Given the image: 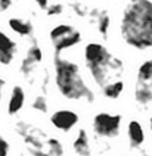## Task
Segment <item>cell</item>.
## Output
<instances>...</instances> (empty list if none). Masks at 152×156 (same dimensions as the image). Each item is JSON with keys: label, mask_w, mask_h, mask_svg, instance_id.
I'll return each mask as SVG.
<instances>
[{"label": "cell", "mask_w": 152, "mask_h": 156, "mask_svg": "<svg viewBox=\"0 0 152 156\" xmlns=\"http://www.w3.org/2000/svg\"><path fill=\"white\" fill-rule=\"evenodd\" d=\"M10 6H12V0H0V10L2 12H6Z\"/></svg>", "instance_id": "21"}, {"label": "cell", "mask_w": 152, "mask_h": 156, "mask_svg": "<svg viewBox=\"0 0 152 156\" xmlns=\"http://www.w3.org/2000/svg\"><path fill=\"white\" fill-rule=\"evenodd\" d=\"M111 27V18L107 12H102L98 16V31L100 33V35L103 38H108V31Z\"/></svg>", "instance_id": "16"}, {"label": "cell", "mask_w": 152, "mask_h": 156, "mask_svg": "<svg viewBox=\"0 0 152 156\" xmlns=\"http://www.w3.org/2000/svg\"><path fill=\"white\" fill-rule=\"evenodd\" d=\"M31 106H33V109L37 111L38 113H46L47 112V109H49V106H47V100H46L45 96H37Z\"/></svg>", "instance_id": "18"}, {"label": "cell", "mask_w": 152, "mask_h": 156, "mask_svg": "<svg viewBox=\"0 0 152 156\" xmlns=\"http://www.w3.org/2000/svg\"><path fill=\"white\" fill-rule=\"evenodd\" d=\"M9 150H10L9 141L0 136V156H9Z\"/></svg>", "instance_id": "20"}, {"label": "cell", "mask_w": 152, "mask_h": 156, "mask_svg": "<svg viewBox=\"0 0 152 156\" xmlns=\"http://www.w3.org/2000/svg\"><path fill=\"white\" fill-rule=\"evenodd\" d=\"M50 41L55 56H61L65 50L81 43V33L70 24H59L50 30Z\"/></svg>", "instance_id": "4"}, {"label": "cell", "mask_w": 152, "mask_h": 156, "mask_svg": "<svg viewBox=\"0 0 152 156\" xmlns=\"http://www.w3.org/2000/svg\"><path fill=\"white\" fill-rule=\"evenodd\" d=\"M127 137H128V141H130V146L133 149L140 147L145 141V133H143V128L140 125V122L136 121V119H132L127 125Z\"/></svg>", "instance_id": "10"}, {"label": "cell", "mask_w": 152, "mask_h": 156, "mask_svg": "<svg viewBox=\"0 0 152 156\" xmlns=\"http://www.w3.org/2000/svg\"><path fill=\"white\" fill-rule=\"evenodd\" d=\"M16 55V43L0 30V65H10Z\"/></svg>", "instance_id": "7"}, {"label": "cell", "mask_w": 152, "mask_h": 156, "mask_svg": "<svg viewBox=\"0 0 152 156\" xmlns=\"http://www.w3.org/2000/svg\"><path fill=\"white\" fill-rule=\"evenodd\" d=\"M21 156H27V155H21Z\"/></svg>", "instance_id": "25"}, {"label": "cell", "mask_w": 152, "mask_h": 156, "mask_svg": "<svg viewBox=\"0 0 152 156\" xmlns=\"http://www.w3.org/2000/svg\"><path fill=\"white\" fill-rule=\"evenodd\" d=\"M78 121H80L78 113L70 111V109H59L50 115V124L56 130L62 131V133L71 131L78 124Z\"/></svg>", "instance_id": "6"}, {"label": "cell", "mask_w": 152, "mask_h": 156, "mask_svg": "<svg viewBox=\"0 0 152 156\" xmlns=\"http://www.w3.org/2000/svg\"><path fill=\"white\" fill-rule=\"evenodd\" d=\"M72 149L74 153H77L78 156H90L92 155V149H90V140L89 134L84 128H80L77 133V137L72 143Z\"/></svg>", "instance_id": "11"}, {"label": "cell", "mask_w": 152, "mask_h": 156, "mask_svg": "<svg viewBox=\"0 0 152 156\" xmlns=\"http://www.w3.org/2000/svg\"><path fill=\"white\" fill-rule=\"evenodd\" d=\"M149 128H151V131H152V118L149 119Z\"/></svg>", "instance_id": "24"}, {"label": "cell", "mask_w": 152, "mask_h": 156, "mask_svg": "<svg viewBox=\"0 0 152 156\" xmlns=\"http://www.w3.org/2000/svg\"><path fill=\"white\" fill-rule=\"evenodd\" d=\"M62 10H63V6L61 3H53V5L47 6L46 13H47V16H56V15H61Z\"/></svg>", "instance_id": "19"}, {"label": "cell", "mask_w": 152, "mask_h": 156, "mask_svg": "<svg viewBox=\"0 0 152 156\" xmlns=\"http://www.w3.org/2000/svg\"><path fill=\"white\" fill-rule=\"evenodd\" d=\"M134 100L139 105H142V106H148L149 103H152V88L136 83V87H134Z\"/></svg>", "instance_id": "14"}, {"label": "cell", "mask_w": 152, "mask_h": 156, "mask_svg": "<svg viewBox=\"0 0 152 156\" xmlns=\"http://www.w3.org/2000/svg\"><path fill=\"white\" fill-rule=\"evenodd\" d=\"M123 91H124V81L123 80H115L102 88V94L107 99H112V100L118 99L123 94Z\"/></svg>", "instance_id": "15"}, {"label": "cell", "mask_w": 152, "mask_h": 156, "mask_svg": "<svg viewBox=\"0 0 152 156\" xmlns=\"http://www.w3.org/2000/svg\"><path fill=\"white\" fill-rule=\"evenodd\" d=\"M25 103V91L21 86H15L10 91L9 102H8V113L10 116L19 113V111L24 108Z\"/></svg>", "instance_id": "8"}, {"label": "cell", "mask_w": 152, "mask_h": 156, "mask_svg": "<svg viewBox=\"0 0 152 156\" xmlns=\"http://www.w3.org/2000/svg\"><path fill=\"white\" fill-rule=\"evenodd\" d=\"M55 84L61 94L68 100H81L86 103L95 102V93L83 80L80 66L62 56H53Z\"/></svg>", "instance_id": "2"}, {"label": "cell", "mask_w": 152, "mask_h": 156, "mask_svg": "<svg viewBox=\"0 0 152 156\" xmlns=\"http://www.w3.org/2000/svg\"><path fill=\"white\" fill-rule=\"evenodd\" d=\"M46 144L49 149V156H63V147L59 143V140L50 137V139H47Z\"/></svg>", "instance_id": "17"}, {"label": "cell", "mask_w": 152, "mask_h": 156, "mask_svg": "<svg viewBox=\"0 0 152 156\" xmlns=\"http://www.w3.org/2000/svg\"><path fill=\"white\" fill-rule=\"evenodd\" d=\"M9 27L13 33H16L21 37H30L33 35V24L28 21V19H21V18H10L9 19Z\"/></svg>", "instance_id": "12"}, {"label": "cell", "mask_w": 152, "mask_h": 156, "mask_svg": "<svg viewBox=\"0 0 152 156\" xmlns=\"http://www.w3.org/2000/svg\"><path fill=\"white\" fill-rule=\"evenodd\" d=\"M123 116L120 113L99 112L93 116V131L102 139H115L120 134Z\"/></svg>", "instance_id": "5"}, {"label": "cell", "mask_w": 152, "mask_h": 156, "mask_svg": "<svg viewBox=\"0 0 152 156\" xmlns=\"http://www.w3.org/2000/svg\"><path fill=\"white\" fill-rule=\"evenodd\" d=\"M84 62L89 69L90 77L100 88L112 83V80L118 77L123 69L124 63L120 58L114 56L103 44L92 41L84 47Z\"/></svg>", "instance_id": "3"}, {"label": "cell", "mask_w": 152, "mask_h": 156, "mask_svg": "<svg viewBox=\"0 0 152 156\" xmlns=\"http://www.w3.org/2000/svg\"><path fill=\"white\" fill-rule=\"evenodd\" d=\"M124 43L136 50L152 47V0H130L120 18Z\"/></svg>", "instance_id": "1"}, {"label": "cell", "mask_w": 152, "mask_h": 156, "mask_svg": "<svg viewBox=\"0 0 152 156\" xmlns=\"http://www.w3.org/2000/svg\"><path fill=\"white\" fill-rule=\"evenodd\" d=\"M43 59V53H42V49L37 46V44H33L27 52V56L25 59L22 61V65H21V72L24 75H30V72L33 71V66L37 65L38 62H42Z\"/></svg>", "instance_id": "9"}, {"label": "cell", "mask_w": 152, "mask_h": 156, "mask_svg": "<svg viewBox=\"0 0 152 156\" xmlns=\"http://www.w3.org/2000/svg\"><path fill=\"white\" fill-rule=\"evenodd\" d=\"M34 3H36L38 8L47 9V3H49V0H34Z\"/></svg>", "instance_id": "22"}, {"label": "cell", "mask_w": 152, "mask_h": 156, "mask_svg": "<svg viewBox=\"0 0 152 156\" xmlns=\"http://www.w3.org/2000/svg\"><path fill=\"white\" fill-rule=\"evenodd\" d=\"M137 83L152 88V59L145 61L137 69Z\"/></svg>", "instance_id": "13"}, {"label": "cell", "mask_w": 152, "mask_h": 156, "mask_svg": "<svg viewBox=\"0 0 152 156\" xmlns=\"http://www.w3.org/2000/svg\"><path fill=\"white\" fill-rule=\"evenodd\" d=\"M5 80L0 77V102H2V97H3V88H5Z\"/></svg>", "instance_id": "23"}]
</instances>
